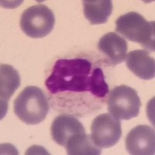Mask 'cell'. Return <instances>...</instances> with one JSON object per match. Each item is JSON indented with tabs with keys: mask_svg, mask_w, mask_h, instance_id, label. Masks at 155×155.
<instances>
[{
	"mask_svg": "<svg viewBox=\"0 0 155 155\" xmlns=\"http://www.w3.org/2000/svg\"><path fill=\"white\" fill-rule=\"evenodd\" d=\"M116 24V31L119 34L130 41L140 44L148 51H154V21H147L138 12H130L120 16Z\"/></svg>",
	"mask_w": 155,
	"mask_h": 155,
	"instance_id": "3",
	"label": "cell"
},
{
	"mask_svg": "<svg viewBox=\"0 0 155 155\" xmlns=\"http://www.w3.org/2000/svg\"><path fill=\"white\" fill-rule=\"evenodd\" d=\"M52 139L55 143L65 147L68 141L75 134L85 133L82 124L75 117L61 114L54 120L51 128Z\"/></svg>",
	"mask_w": 155,
	"mask_h": 155,
	"instance_id": "8",
	"label": "cell"
},
{
	"mask_svg": "<svg viewBox=\"0 0 155 155\" xmlns=\"http://www.w3.org/2000/svg\"><path fill=\"white\" fill-rule=\"evenodd\" d=\"M45 86L51 94L88 92L98 98H104L109 92L102 69H92V63L84 58L57 61Z\"/></svg>",
	"mask_w": 155,
	"mask_h": 155,
	"instance_id": "1",
	"label": "cell"
},
{
	"mask_svg": "<svg viewBox=\"0 0 155 155\" xmlns=\"http://www.w3.org/2000/svg\"><path fill=\"white\" fill-rule=\"evenodd\" d=\"M53 12L46 5H36L27 9L20 18V27L32 38H42L51 33L54 26Z\"/></svg>",
	"mask_w": 155,
	"mask_h": 155,
	"instance_id": "5",
	"label": "cell"
},
{
	"mask_svg": "<svg viewBox=\"0 0 155 155\" xmlns=\"http://www.w3.org/2000/svg\"><path fill=\"white\" fill-rule=\"evenodd\" d=\"M98 48L107 56L113 66L124 61L128 48L127 41L115 33H108L101 37Z\"/></svg>",
	"mask_w": 155,
	"mask_h": 155,
	"instance_id": "9",
	"label": "cell"
},
{
	"mask_svg": "<svg viewBox=\"0 0 155 155\" xmlns=\"http://www.w3.org/2000/svg\"><path fill=\"white\" fill-rule=\"evenodd\" d=\"M126 148L133 155H153L155 152L154 130L147 125L134 127L126 137Z\"/></svg>",
	"mask_w": 155,
	"mask_h": 155,
	"instance_id": "7",
	"label": "cell"
},
{
	"mask_svg": "<svg viewBox=\"0 0 155 155\" xmlns=\"http://www.w3.org/2000/svg\"><path fill=\"white\" fill-rule=\"evenodd\" d=\"M65 147L69 155H99L101 153L100 148L93 143L91 136L85 133L73 136L68 141Z\"/></svg>",
	"mask_w": 155,
	"mask_h": 155,
	"instance_id": "13",
	"label": "cell"
},
{
	"mask_svg": "<svg viewBox=\"0 0 155 155\" xmlns=\"http://www.w3.org/2000/svg\"><path fill=\"white\" fill-rule=\"evenodd\" d=\"M91 131L92 141L98 147H112L118 143L121 137V124L111 114L104 113L94 119Z\"/></svg>",
	"mask_w": 155,
	"mask_h": 155,
	"instance_id": "6",
	"label": "cell"
},
{
	"mask_svg": "<svg viewBox=\"0 0 155 155\" xmlns=\"http://www.w3.org/2000/svg\"><path fill=\"white\" fill-rule=\"evenodd\" d=\"M82 3L85 18L92 25L106 23L113 12L110 0H84Z\"/></svg>",
	"mask_w": 155,
	"mask_h": 155,
	"instance_id": "12",
	"label": "cell"
},
{
	"mask_svg": "<svg viewBox=\"0 0 155 155\" xmlns=\"http://www.w3.org/2000/svg\"><path fill=\"white\" fill-rule=\"evenodd\" d=\"M107 106L108 111L115 118L130 120L139 115L141 102L136 90L123 85L111 90Z\"/></svg>",
	"mask_w": 155,
	"mask_h": 155,
	"instance_id": "4",
	"label": "cell"
},
{
	"mask_svg": "<svg viewBox=\"0 0 155 155\" xmlns=\"http://www.w3.org/2000/svg\"><path fill=\"white\" fill-rule=\"evenodd\" d=\"M127 66L138 78L150 80L155 76L154 59L150 57L146 51L135 50L126 57Z\"/></svg>",
	"mask_w": 155,
	"mask_h": 155,
	"instance_id": "10",
	"label": "cell"
},
{
	"mask_svg": "<svg viewBox=\"0 0 155 155\" xmlns=\"http://www.w3.org/2000/svg\"><path fill=\"white\" fill-rule=\"evenodd\" d=\"M0 69L1 109L2 115L4 116L7 110L8 101L20 85V78L17 71L15 70L11 65L2 64Z\"/></svg>",
	"mask_w": 155,
	"mask_h": 155,
	"instance_id": "11",
	"label": "cell"
},
{
	"mask_svg": "<svg viewBox=\"0 0 155 155\" xmlns=\"http://www.w3.org/2000/svg\"><path fill=\"white\" fill-rule=\"evenodd\" d=\"M49 103L43 90L37 86H27L14 101V113L27 125H37L46 118Z\"/></svg>",
	"mask_w": 155,
	"mask_h": 155,
	"instance_id": "2",
	"label": "cell"
}]
</instances>
